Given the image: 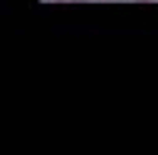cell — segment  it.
Returning <instances> with one entry per match:
<instances>
[{
    "label": "cell",
    "instance_id": "cell-1",
    "mask_svg": "<svg viewBox=\"0 0 158 155\" xmlns=\"http://www.w3.org/2000/svg\"><path fill=\"white\" fill-rule=\"evenodd\" d=\"M73 3H76V0H73ZM79 3H82V0H79Z\"/></svg>",
    "mask_w": 158,
    "mask_h": 155
},
{
    "label": "cell",
    "instance_id": "cell-2",
    "mask_svg": "<svg viewBox=\"0 0 158 155\" xmlns=\"http://www.w3.org/2000/svg\"><path fill=\"white\" fill-rule=\"evenodd\" d=\"M54 3H57V0H54Z\"/></svg>",
    "mask_w": 158,
    "mask_h": 155
}]
</instances>
